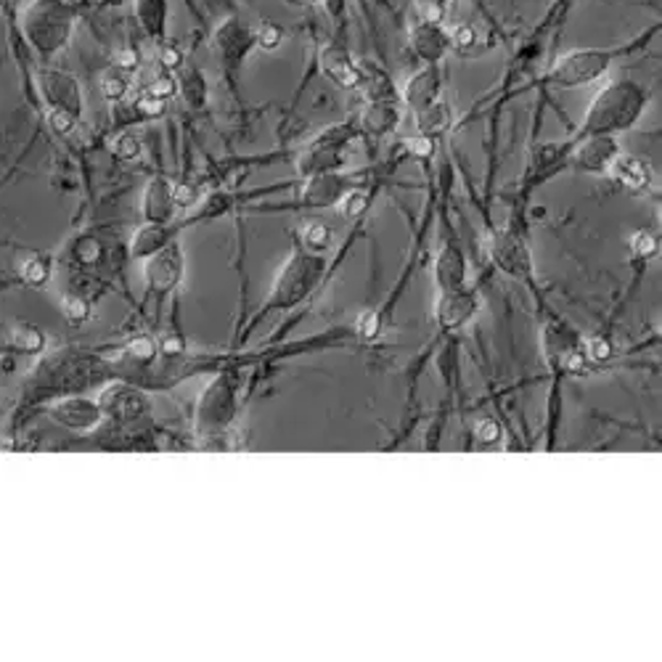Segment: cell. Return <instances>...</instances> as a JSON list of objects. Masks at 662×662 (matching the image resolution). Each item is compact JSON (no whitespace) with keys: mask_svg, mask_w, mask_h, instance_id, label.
<instances>
[{"mask_svg":"<svg viewBox=\"0 0 662 662\" xmlns=\"http://www.w3.org/2000/svg\"><path fill=\"white\" fill-rule=\"evenodd\" d=\"M20 27L27 46L42 62H51L72 42L77 9L70 0H29L20 14Z\"/></svg>","mask_w":662,"mask_h":662,"instance_id":"1","label":"cell"},{"mask_svg":"<svg viewBox=\"0 0 662 662\" xmlns=\"http://www.w3.org/2000/svg\"><path fill=\"white\" fill-rule=\"evenodd\" d=\"M649 93L634 80H612L594 96L588 107L583 136H615L630 130L647 109Z\"/></svg>","mask_w":662,"mask_h":662,"instance_id":"2","label":"cell"},{"mask_svg":"<svg viewBox=\"0 0 662 662\" xmlns=\"http://www.w3.org/2000/svg\"><path fill=\"white\" fill-rule=\"evenodd\" d=\"M99 358L80 350H59L53 352L51 358H46V361L35 369V374L29 376L27 395L33 400L53 398V395H57V398H66V395L93 385V382L99 379Z\"/></svg>","mask_w":662,"mask_h":662,"instance_id":"3","label":"cell"},{"mask_svg":"<svg viewBox=\"0 0 662 662\" xmlns=\"http://www.w3.org/2000/svg\"><path fill=\"white\" fill-rule=\"evenodd\" d=\"M324 271L326 265L321 254L305 252V249L291 254L287 263H284V268L278 271V278L271 291V302L265 305V311H287V308H295L297 302H302L311 295L315 284L324 276Z\"/></svg>","mask_w":662,"mask_h":662,"instance_id":"4","label":"cell"},{"mask_svg":"<svg viewBox=\"0 0 662 662\" xmlns=\"http://www.w3.org/2000/svg\"><path fill=\"white\" fill-rule=\"evenodd\" d=\"M621 53H628V48H573L557 59L546 75V83L554 88H583L599 80Z\"/></svg>","mask_w":662,"mask_h":662,"instance_id":"5","label":"cell"},{"mask_svg":"<svg viewBox=\"0 0 662 662\" xmlns=\"http://www.w3.org/2000/svg\"><path fill=\"white\" fill-rule=\"evenodd\" d=\"M212 51L226 72H239L254 51V27L241 16H226L212 33Z\"/></svg>","mask_w":662,"mask_h":662,"instance_id":"6","label":"cell"},{"mask_svg":"<svg viewBox=\"0 0 662 662\" xmlns=\"http://www.w3.org/2000/svg\"><path fill=\"white\" fill-rule=\"evenodd\" d=\"M236 390L228 376H221L204 390L197 411V433L204 437L221 435L234 422Z\"/></svg>","mask_w":662,"mask_h":662,"instance_id":"7","label":"cell"},{"mask_svg":"<svg viewBox=\"0 0 662 662\" xmlns=\"http://www.w3.org/2000/svg\"><path fill=\"white\" fill-rule=\"evenodd\" d=\"M38 90H40V99L46 101L48 109H62V112L83 117V109H85L83 85L72 72L59 70V66H40Z\"/></svg>","mask_w":662,"mask_h":662,"instance_id":"8","label":"cell"},{"mask_svg":"<svg viewBox=\"0 0 662 662\" xmlns=\"http://www.w3.org/2000/svg\"><path fill=\"white\" fill-rule=\"evenodd\" d=\"M180 278H184V249L175 239L167 247H162L160 252L146 258L143 282L151 295H167V291L178 287Z\"/></svg>","mask_w":662,"mask_h":662,"instance_id":"9","label":"cell"},{"mask_svg":"<svg viewBox=\"0 0 662 662\" xmlns=\"http://www.w3.org/2000/svg\"><path fill=\"white\" fill-rule=\"evenodd\" d=\"M96 403H99L104 419H112V422L120 424L136 422V419H141L146 411H149V400H146V395L141 390H136V387L123 385V382L107 387Z\"/></svg>","mask_w":662,"mask_h":662,"instance_id":"10","label":"cell"},{"mask_svg":"<svg viewBox=\"0 0 662 662\" xmlns=\"http://www.w3.org/2000/svg\"><path fill=\"white\" fill-rule=\"evenodd\" d=\"M355 90L363 96L366 104H398L400 90L392 83L390 72L372 59H361L358 62V83Z\"/></svg>","mask_w":662,"mask_h":662,"instance_id":"11","label":"cell"},{"mask_svg":"<svg viewBox=\"0 0 662 662\" xmlns=\"http://www.w3.org/2000/svg\"><path fill=\"white\" fill-rule=\"evenodd\" d=\"M409 46L414 57L424 64H440L451 51V40H448V29L440 22L419 20L409 29Z\"/></svg>","mask_w":662,"mask_h":662,"instance_id":"12","label":"cell"},{"mask_svg":"<svg viewBox=\"0 0 662 662\" xmlns=\"http://www.w3.org/2000/svg\"><path fill=\"white\" fill-rule=\"evenodd\" d=\"M48 414H51L53 422L62 424V427H66V429H75V433H90V429L99 427L101 419H104L99 403L77 398V395L59 398L57 403H51Z\"/></svg>","mask_w":662,"mask_h":662,"instance_id":"13","label":"cell"},{"mask_svg":"<svg viewBox=\"0 0 662 662\" xmlns=\"http://www.w3.org/2000/svg\"><path fill=\"white\" fill-rule=\"evenodd\" d=\"M490 252H494L496 265L503 273H509V276H514V278H522V282H530L533 260H530V252H527L525 241H522L517 234L507 230V234L496 236Z\"/></svg>","mask_w":662,"mask_h":662,"instance_id":"14","label":"cell"},{"mask_svg":"<svg viewBox=\"0 0 662 662\" xmlns=\"http://www.w3.org/2000/svg\"><path fill=\"white\" fill-rule=\"evenodd\" d=\"M318 66L337 88L355 90L358 83V59H352L348 46L342 42H326L318 53Z\"/></svg>","mask_w":662,"mask_h":662,"instance_id":"15","label":"cell"},{"mask_svg":"<svg viewBox=\"0 0 662 662\" xmlns=\"http://www.w3.org/2000/svg\"><path fill=\"white\" fill-rule=\"evenodd\" d=\"M617 151H621V146H617L615 136H583V143L570 157V162L583 173H607Z\"/></svg>","mask_w":662,"mask_h":662,"instance_id":"16","label":"cell"},{"mask_svg":"<svg viewBox=\"0 0 662 662\" xmlns=\"http://www.w3.org/2000/svg\"><path fill=\"white\" fill-rule=\"evenodd\" d=\"M350 191L348 180L337 173H326V175H313L308 178L305 188L300 193V204L302 208H313V210H324L332 208V204H339V199Z\"/></svg>","mask_w":662,"mask_h":662,"instance_id":"17","label":"cell"},{"mask_svg":"<svg viewBox=\"0 0 662 662\" xmlns=\"http://www.w3.org/2000/svg\"><path fill=\"white\" fill-rule=\"evenodd\" d=\"M437 96H440V70H437V64L422 66V70L405 80L403 90H400V99L414 112L433 104V101H437Z\"/></svg>","mask_w":662,"mask_h":662,"instance_id":"18","label":"cell"},{"mask_svg":"<svg viewBox=\"0 0 662 662\" xmlns=\"http://www.w3.org/2000/svg\"><path fill=\"white\" fill-rule=\"evenodd\" d=\"M175 202H173V184L165 175H157L154 180H149L143 191V217L146 223H170L175 215Z\"/></svg>","mask_w":662,"mask_h":662,"instance_id":"19","label":"cell"},{"mask_svg":"<svg viewBox=\"0 0 662 662\" xmlns=\"http://www.w3.org/2000/svg\"><path fill=\"white\" fill-rule=\"evenodd\" d=\"M477 311V300L472 291H466L464 287L459 289H448L442 291L440 302H437V318L446 329H455V326L466 324Z\"/></svg>","mask_w":662,"mask_h":662,"instance_id":"20","label":"cell"},{"mask_svg":"<svg viewBox=\"0 0 662 662\" xmlns=\"http://www.w3.org/2000/svg\"><path fill=\"white\" fill-rule=\"evenodd\" d=\"M133 14L136 22L149 38L165 40L170 22V0H133Z\"/></svg>","mask_w":662,"mask_h":662,"instance_id":"21","label":"cell"},{"mask_svg":"<svg viewBox=\"0 0 662 662\" xmlns=\"http://www.w3.org/2000/svg\"><path fill=\"white\" fill-rule=\"evenodd\" d=\"M170 241H173L170 223H143V226L133 234L130 258H136V260L151 258V254L160 252L162 247H167Z\"/></svg>","mask_w":662,"mask_h":662,"instance_id":"22","label":"cell"},{"mask_svg":"<svg viewBox=\"0 0 662 662\" xmlns=\"http://www.w3.org/2000/svg\"><path fill=\"white\" fill-rule=\"evenodd\" d=\"M466 278V260L459 247H446L435 263V282L440 291L464 287Z\"/></svg>","mask_w":662,"mask_h":662,"instance_id":"23","label":"cell"},{"mask_svg":"<svg viewBox=\"0 0 662 662\" xmlns=\"http://www.w3.org/2000/svg\"><path fill=\"white\" fill-rule=\"evenodd\" d=\"M607 173L612 175V180L628 188V191H641V188L649 186L647 165L641 160H636V157L623 154V151H617V157L610 162Z\"/></svg>","mask_w":662,"mask_h":662,"instance_id":"24","label":"cell"},{"mask_svg":"<svg viewBox=\"0 0 662 662\" xmlns=\"http://www.w3.org/2000/svg\"><path fill=\"white\" fill-rule=\"evenodd\" d=\"M414 114H416L419 136L433 138V141L437 136H442V133H448V127H451V123H453L451 107H448L446 101H440V99L433 101L429 107L419 109V112H414Z\"/></svg>","mask_w":662,"mask_h":662,"instance_id":"25","label":"cell"},{"mask_svg":"<svg viewBox=\"0 0 662 662\" xmlns=\"http://www.w3.org/2000/svg\"><path fill=\"white\" fill-rule=\"evenodd\" d=\"M398 104H366L361 114V127L372 136H387L398 127Z\"/></svg>","mask_w":662,"mask_h":662,"instance_id":"26","label":"cell"},{"mask_svg":"<svg viewBox=\"0 0 662 662\" xmlns=\"http://www.w3.org/2000/svg\"><path fill=\"white\" fill-rule=\"evenodd\" d=\"M178 93H184L186 104L199 109L208 101V80L197 66H184L178 75Z\"/></svg>","mask_w":662,"mask_h":662,"instance_id":"27","label":"cell"},{"mask_svg":"<svg viewBox=\"0 0 662 662\" xmlns=\"http://www.w3.org/2000/svg\"><path fill=\"white\" fill-rule=\"evenodd\" d=\"M133 83V72L120 70V66H109V70L101 72L99 85H101V93H104L107 101H112V104H120V101H125L127 90H130Z\"/></svg>","mask_w":662,"mask_h":662,"instance_id":"28","label":"cell"},{"mask_svg":"<svg viewBox=\"0 0 662 662\" xmlns=\"http://www.w3.org/2000/svg\"><path fill=\"white\" fill-rule=\"evenodd\" d=\"M9 342L11 348L22 352V355H38V352L46 348V334L33 324H16L14 329H11Z\"/></svg>","mask_w":662,"mask_h":662,"instance_id":"29","label":"cell"},{"mask_svg":"<svg viewBox=\"0 0 662 662\" xmlns=\"http://www.w3.org/2000/svg\"><path fill=\"white\" fill-rule=\"evenodd\" d=\"M53 268H51V260L42 258V254H33V258L24 260L22 265V282L27 284V287L42 289L48 282H51Z\"/></svg>","mask_w":662,"mask_h":662,"instance_id":"30","label":"cell"},{"mask_svg":"<svg viewBox=\"0 0 662 662\" xmlns=\"http://www.w3.org/2000/svg\"><path fill=\"white\" fill-rule=\"evenodd\" d=\"M332 241H334L332 228L326 226V223L311 221L305 228H302V247H305V252H313V254L329 252Z\"/></svg>","mask_w":662,"mask_h":662,"instance_id":"31","label":"cell"},{"mask_svg":"<svg viewBox=\"0 0 662 662\" xmlns=\"http://www.w3.org/2000/svg\"><path fill=\"white\" fill-rule=\"evenodd\" d=\"M448 40H451V51L461 53V57H470L475 53V48L483 42L479 38V29L475 24H455V27L448 29Z\"/></svg>","mask_w":662,"mask_h":662,"instance_id":"32","label":"cell"},{"mask_svg":"<svg viewBox=\"0 0 662 662\" xmlns=\"http://www.w3.org/2000/svg\"><path fill=\"white\" fill-rule=\"evenodd\" d=\"M284 38H287V33L276 22H260L254 27V48H260V51H278L284 46Z\"/></svg>","mask_w":662,"mask_h":662,"instance_id":"33","label":"cell"},{"mask_svg":"<svg viewBox=\"0 0 662 662\" xmlns=\"http://www.w3.org/2000/svg\"><path fill=\"white\" fill-rule=\"evenodd\" d=\"M143 93L154 96V99H160V101H170V99H173L175 93H178V77H175L173 72L162 70L160 75H154V77H151L149 88H146Z\"/></svg>","mask_w":662,"mask_h":662,"instance_id":"34","label":"cell"},{"mask_svg":"<svg viewBox=\"0 0 662 662\" xmlns=\"http://www.w3.org/2000/svg\"><path fill=\"white\" fill-rule=\"evenodd\" d=\"M112 154L123 162L138 160V157H141V141H138L133 133H127V130L120 133V136L112 141Z\"/></svg>","mask_w":662,"mask_h":662,"instance_id":"35","label":"cell"},{"mask_svg":"<svg viewBox=\"0 0 662 662\" xmlns=\"http://www.w3.org/2000/svg\"><path fill=\"white\" fill-rule=\"evenodd\" d=\"M46 123L53 133H59V136H70V133L77 127V123H80V117H75V114L70 112H62V109H48Z\"/></svg>","mask_w":662,"mask_h":662,"instance_id":"36","label":"cell"},{"mask_svg":"<svg viewBox=\"0 0 662 662\" xmlns=\"http://www.w3.org/2000/svg\"><path fill=\"white\" fill-rule=\"evenodd\" d=\"M157 355V345L149 337H138L127 345V358L136 363H151Z\"/></svg>","mask_w":662,"mask_h":662,"instance_id":"37","label":"cell"},{"mask_svg":"<svg viewBox=\"0 0 662 662\" xmlns=\"http://www.w3.org/2000/svg\"><path fill=\"white\" fill-rule=\"evenodd\" d=\"M133 104H136L138 114H141V120H157V117H162V114H165V109H167V107H165L167 101L154 99V96H149V93H143L141 99L133 101Z\"/></svg>","mask_w":662,"mask_h":662,"instance_id":"38","label":"cell"},{"mask_svg":"<svg viewBox=\"0 0 662 662\" xmlns=\"http://www.w3.org/2000/svg\"><path fill=\"white\" fill-rule=\"evenodd\" d=\"M160 66L167 72H175L184 66V51H180L178 46H173V42H162L160 48Z\"/></svg>","mask_w":662,"mask_h":662,"instance_id":"39","label":"cell"},{"mask_svg":"<svg viewBox=\"0 0 662 662\" xmlns=\"http://www.w3.org/2000/svg\"><path fill=\"white\" fill-rule=\"evenodd\" d=\"M197 199H199L197 186H191V184H173V202H175V208H178V210L193 208V204H197Z\"/></svg>","mask_w":662,"mask_h":662,"instance_id":"40","label":"cell"},{"mask_svg":"<svg viewBox=\"0 0 662 662\" xmlns=\"http://www.w3.org/2000/svg\"><path fill=\"white\" fill-rule=\"evenodd\" d=\"M453 0H416L419 11H422V20H429V22H440L442 11L451 5Z\"/></svg>","mask_w":662,"mask_h":662,"instance_id":"41","label":"cell"},{"mask_svg":"<svg viewBox=\"0 0 662 662\" xmlns=\"http://www.w3.org/2000/svg\"><path fill=\"white\" fill-rule=\"evenodd\" d=\"M363 208H366V197H363L361 191H348L342 199H339V210H342L348 217L361 215Z\"/></svg>","mask_w":662,"mask_h":662,"instance_id":"42","label":"cell"},{"mask_svg":"<svg viewBox=\"0 0 662 662\" xmlns=\"http://www.w3.org/2000/svg\"><path fill=\"white\" fill-rule=\"evenodd\" d=\"M630 247H634V252L641 254V258H649V254H654V249H658V239H654L652 234H647V230H641V234L634 236Z\"/></svg>","mask_w":662,"mask_h":662,"instance_id":"43","label":"cell"},{"mask_svg":"<svg viewBox=\"0 0 662 662\" xmlns=\"http://www.w3.org/2000/svg\"><path fill=\"white\" fill-rule=\"evenodd\" d=\"M498 437H501V427H498L496 422L485 419V422L477 424V440L479 442H488V446H494V442H498Z\"/></svg>","mask_w":662,"mask_h":662,"instance_id":"44","label":"cell"},{"mask_svg":"<svg viewBox=\"0 0 662 662\" xmlns=\"http://www.w3.org/2000/svg\"><path fill=\"white\" fill-rule=\"evenodd\" d=\"M64 311L77 324V321H85V315H88V302L80 300V297H70V300L64 302Z\"/></svg>","mask_w":662,"mask_h":662,"instance_id":"45","label":"cell"},{"mask_svg":"<svg viewBox=\"0 0 662 662\" xmlns=\"http://www.w3.org/2000/svg\"><path fill=\"white\" fill-rule=\"evenodd\" d=\"M409 149H411V154H414V157L429 160V157H433V151H435V141H433V138L419 136V138H414V141H409Z\"/></svg>","mask_w":662,"mask_h":662,"instance_id":"46","label":"cell"},{"mask_svg":"<svg viewBox=\"0 0 662 662\" xmlns=\"http://www.w3.org/2000/svg\"><path fill=\"white\" fill-rule=\"evenodd\" d=\"M114 66H120V70H125V72H136L138 70V53L133 51V48H123V51L117 53V59H114Z\"/></svg>","mask_w":662,"mask_h":662,"instance_id":"47","label":"cell"},{"mask_svg":"<svg viewBox=\"0 0 662 662\" xmlns=\"http://www.w3.org/2000/svg\"><path fill=\"white\" fill-rule=\"evenodd\" d=\"M376 329H379V318H376L374 313L363 315V318L358 321V332H361V337L374 339L376 337Z\"/></svg>","mask_w":662,"mask_h":662,"instance_id":"48","label":"cell"},{"mask_svg":"<svg viewBox=\"0 0 662 662\" xmlns=\"http://www.w3.org/2000/svg\"><path fill=\"white\" fill-rule=\"evenodd\" d=\"M184 348L186 345L180 342L178 337H173V339H165V342H162V352H165V355H178V352H184Z\"/></svg>","mask_w":662,"mask_h":662,"instance_id":"49","label":"cell"},{"mask_svg":"<svg viewBox=\"0 0 662 662\" xmlns=\"http://www.w3.org/2000/svg\"><path fill=\"white\" fill-rule=\"evenodd\" d=\"M326 3V11L334 16V20H339V14L345 11V0H324Z\"/></svg>","mask_w":662,"mask_h":662,"instance_id":"50","label":"cell"},{"mask_svg":"<svg viewBox=\"0 0 662 662\" xmlns=\"http://www.w3.org/2000/svg\"><path fill=\"white\" fill-rule=\"evenodd\" d=\"M607 355H610V348H607L604 342H594L591 345V358H594V361H604Z\"/></svg>","mask_w":662,"mask_h":662,"instance_id":"51","label":"cell"},{"mask_svg":"<svg viewBox=\"0 0 662 662\" xmlns=\"http://www.w3.org/2000/svg\"><path fill=\"white\" fill-rule=\"evenodd\" d=\"M287 5H297V9H311V5L321 3V0H284Z\"/></svg>","mask_w":662,"mask_h":662,"instance_id":"52","label":"cell"},{"mask_svg":"<svg viewBox=\"0 0 662 662\" xmlns=\"http://www.w3.org/2000/svg\"><path fill=\"white\" fill-rule=\"evenodd\" d=\"M101 5H107V9H123V5L133 3V0H99Z\"/></svg>","mask_w":662,"mask_h":662,"instance_id":"53","label":"cell"},{"mask_svg":"<svg viewBox=\"0 0 662 662\" xmlns=\"http://www.w3.org/2000/svg\"><path fill=\"white\" fill-rule=\"evenodd\" d=\"M241 3H249V5H252V3H260V0H241Z\"/></svg>","mask_w":662,"mask_h":662,"instance_id":"54","label":"cell"}]
</instances>
